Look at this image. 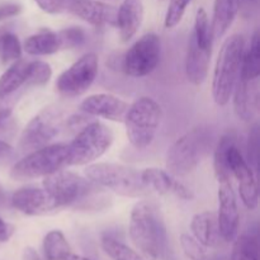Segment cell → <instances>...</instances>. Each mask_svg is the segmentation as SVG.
Listing matches in <instances>:
<instances>
[{
	"label": "cell",
	"mask_w": 260,
	"mask_h": 260,
	"mask_svg": "<svg viewBox=\"0 0 260 260\" xmlns=\"http://www.w3.org/2000/svg\"><path fill=\"white\" fill-rule=\"evenodd\" d=\"M132 243L150 260H175L161 213L149 201L134 206L129 217Z\"/></svg>",
	"instance_id": "6da1fadb"
},
{
	"label": "cell",
	"mask_w": 260,
	"mask_h": 260,
	"mask_svg": "<svg viewBox=\"0 0 260 260\" xmlns=\"http://www.w3.org/2000/svg\"><path fill=\"white\" fill-rule=\"evenodd\" d=\"M215 144V132L208 126L190 129L177 140L167 152V169L174 177L188 175L205 160Z\"/></svg>",
	"instance_id": "7a4b0ae2"
},
{
	"label": "cell",
	"mask_w": 260,
	"mask_h": 260,
	"mask_svg": "<svg viewBox=\"0 0 260 260\" xmlns=\"http://www.w3.org/2000/svg\"><path fill=\"white\" fill-rule=\"evenodd\" d=\"M244 51L245 41L241 35H231L221 46L212 78V96L217 106H226L233 96L240 76Z\"/></svg>",
	"instance_id": "3957f363"
},
{
	"label": "cell",
	"mask_w": 260,
	"mask_h": 260,
	"mask_svg": "<svg viewBox=\"0 0 260 260\" xmlns=\"http://www.w3.org/2000/svg\"><path fill=\"white\" fill-rule=\"evenodd\" d=\"M162 119V109L155 99L141 96L128 106L124 124L129 144L137 150H145L156 137Z\"/></svg>",
	"instance_id": "277c9868"
},
{
	"label": "cell",
	"mask_w": 260,
	"mask_h": 260,
	"mask_svg": "<svg viewBox=\"0 0 260 260\" xmlns=\"http://www.w3.org/2000/svg\"><path fill=\"white\" fill-rule=\"evenodd\" d=\"M85 177L99 187L124 197L139 198L147 193V188L142 183L141 173L123 164L93 162L86 167Z\"/></svg>",
	"instance_id": "5b68a950"
},
{
	"label": "cell",
	"mask_w": 260,
	"mask_h": 260,
	"mask_svg": "<svg viewBox=\"0 0 260 260\" xmlns=\"http://www.w3.org/2000/svg\"><path fill=\"white\" fill-rule=\"evenodd\" d=\"M69 167L68 144H50L33 150L18 160L10 169V178L17 182L45 178Z\"/></svg>",
	"instance_id": "8992f818"
},
{
	"label": "cell",
	"mask_w": 260,
	"mask_h": 260,
	"mask_svg": "<svg viewBox=\"0 0 260 260\" xmlns=\"http://www.w3.org/2000/svg\"><path fill=\"white\" fill-rule=\"evenodd\" d=\"M113 144L111 128L102 122H88L75 139L68 144L69 165L91 164L103 156Z\"/></svg>",
	"instance_id": "52a82bcc"
},
{
	"label": "cell",
	"mask_w": 260,
	"mask_h": 260,
	"mask_svg": "<svg viewBox=\"0 0 260 260\" xmlns=\"http://www.w3.org/2000/svg\"><path fill=\"white\" fill-rule=\"evenodd\" d=\"M98 187L88 178L63 169L43 178V189L56 201L60 208L83 202L95 190H99Z\"/></svg>",
	"instance_id": "ba28073f"
},
{
	"label": "cell",
	"mask_w": 260,
	"mask_h": 260,
	"mask_svg": "<svg viewBox=\"0 0 260 260\" xmlns=\"http://www.w3.org/2000/svg\"><path fill=\"white\" fill-rule=\"evenodd\" d=\"M63 123V112L58 107H46L36 114L23 129L19 146L23 151H33L51 144L60 134Z\"/></svg>",
	"instance_id": "9c48e42d"
},
{
	"label": "cell",
	"mask_w": 260,
	"mask_h": 260,
	"mask_svg": "<svg viewBox=\"0 0 260 260\" xmlns=\"http://www.w3.org/2000/svg\"><path fill=\"white\" fill-rule=\"evenodd\" d=\"M161 57V40L155 33L140 37L123 57V71L131 78H144L157 68Z\"/></svg>",
	"instance_id": "30bf717a"
},
{
	"label": "cell",
	"mask_w": 260,
	"mask_h": 260,
	"mask_svg": "<svg viewBox=\"0 0 260 260\" xmlns=\"http://www.w3.org/2000/svg\"><path fill=\"white\" fill-rule=\"evenodd\" d=\"M98 71V55L94 52L85 53L58 76L56 81V89L61 95L66 98L81 95L94 83Z\"/></svg>",
	"instance_id": "8fae6325"
},
{
	"label": "cell",
	"mask_w": 260,
	"mask_h": 260,
	"mask_svg": "<svg viewBox=\"0 0 260 260\" xmlns=\"http://www.w3.org/2000/svg\"><path fill=\"white\" fill-rule=\"evenodd\" d=\"M226 164L230 170L231 177L238 180L239 193H240L244 206L250 211L255 210L258 207L259 201L255 172L249 165L248 160L244 157L243 152L238 147V142L229 147L228 154H226Z\"/></svg>",
	"instance_id": "7c38bea8"
},
{
	"label": "cell",
	"mask_w": 260,
	"mask_h": 260,
	"mask_svg": "<svg viewBox=\"0 0 260 260\" xmlns=\"http://www.w3.org/2000/svg\"><path fill=\"white\" fill-rule=\"evenodd\" d=\"M217 222L220 236L225 241H234L239 233L240 212H239L238 198L234 190L231 180L220 182L218 187V212Z\"/></svg>",
	"instance_id": "4fadbf2b"
},
{
	"label": "cell",
	"mask_w": 260,
	"mask_h": 260,
	"mask_svg": "<svg viewBox=\"0 0 260 260\" xmlns=\"http://www.w3.org/2000/svg\"><path fill=\"white\" fill-rule=\"evenodd\" d=\"M12 205L15 210L27 216L50 215L60 208L43 188L36 187H24L15 190L12 196Z\"/></svg>",
	"instance_id": "5bb4252c"
},
{
	"label": "cell",
	"mask_w": 260,
	"mask_h": 260,
	"mask_svg": "<svg viewBox=\"0 0 260 260\" xmlns=\"http://www.w3.org/2000/svg\"><path fill=\"white\" fill-rule=\"evenodd\" d=\"M81 112L88 116L101 117L113 122H123L128 104L113 94H93L84 99L80 104Z\"/></svg>",
	"instance_id": "9a60e30c"
},
{
	"label": "cell",
	"mask_w": 260,
	"mask_h": 260,
	"mask_svg": "<svg viewBox=\"0 0 260 260\" xmlns=\"http://www.w3.org/2000/svg\"><path fill=\"white\" fill-rule=\"evenodd\" d=\"M141 179L147 190H155L159 194H174L183 201L194 198L192 190L167 170L159 168H147L141 172Z\"/></svg>",
	"instance_id": "2e32d148"
},
{
	"label": "cell",
	"mask_w": 260,
	"mask_h": 260,
	"mask_svg": "<svg viewBox=\"0 0 260 260\" xmlns=\"http://www.w3.org/2000/svg\"><path fill=\"white\" fill-rule=\"evenodd\" d=\"M68 10L94 27L116 25L117 23V8L96 0H73Z\"/></svg>",
	"instance_id": "e0dca14e"
},
{
	"label": "cell",
	"mask_w": 260,
	"mask_h": 260,
	"mask_svg": "<svg viewBox=\"0 0 260 260\" xmlns=\"http://www.w3.org/2000/svg\"><path fill=\"white\" fill-rule=\"evenodd\" d=\"M234 95V109L241 121L250 122L259 109V85L256 80H249L239 76Z\"/></svg>",
	"instance_id": "ac0fdd59"
},
{
	"label": "cell",
	"mask_w": 260,
	"mask_h": 260,
	"mask_svg": "<svg viewBox=\"0 0 260 260\" xmlns=\"http://www.w3.org/2000/svg\"><path fill=\"white\" fill-rule=\"evenodd\" d=\"M212 48L201 47L194 38L189 36L187 56H185V74L193 85L205 83L210 69Z\"/></svg>",
	"instance_id": "d6986e66"
},
{
	"label": "cell",
	"mask_w": 260,
	"mask_h": 260,
	"mask_svg": "<svg viewBox=\"0 0 260 260\" xmlns=\"http://www.w3.org/2000/svg\"><path fill=\"white\" fill-rule=\"evenodd\" d=\"M144 19L142 0H123L117 9L116 27L119 29V37L123 42H128L141 27Z\"/></svg>",
	"instance_id": "ffe728a7"
},
{
	"label": "cell",
	"mask_w": 260,
	"mask_h": 260,
	"mask_svg": "<svg viewBox=\"0 0 260 260\" xmlns=\"http://www.w3.org/2000/svg\"><path fill=\"white\" fill-rule=\"evenodd\" d=\"M193 238L203 246V248H213L220 240L218 231L217 215L212 211H203L196 213L190 222Z\"/></svg>",
	"instance_id": "44dd1931"
},
{
	"label": "cell",
	"mask_w": 260,
	"mask_h": 260,
	"mask_svg": "<svg viewBox=\"0 0 260 260\" xmlns=\"http://www.w3.org/2000/svg\"><path fill=\"white\" fill-rule=\"evenodd\" d=\"M241 0H215L212 17L213 38H222L240 10Z\"/></svg>",
	"instance_id": "7402d4cb"
},
{
	"label": "cell",
	"mask_w": 260,
	"mask_h": 260,
	"mask_svg": "<svg viewBox=\"0 0 260 260\" xmlns=\"http://www.w3.org/2000/svg\"><path fill=\"white\" fill-rule=\"evenodd\" d=\"M25 52L32 56H46L56 53L61 50L58 35L47 28H42L24 41Z\"/></svg>",
	"instance_id": "603a6c76"
},
{
	"label": "cell",
	"mask_w": 260,
	"mask_h": 260,
	"mask_svg": "<svg viewBox=\"0 0 260 260\" xmlns=\"http://www.w3.org/2000/svg\"><path fill=\"white\" fill-rule=\"evenodd\" d=\"M28 73V62L24 60H17L10 65L0 76V99L10 95L18 89L25 85Z\"/></svg>",
	"instance_id": "cb8c5ba5"
},
{
	"label": "cell",
	"mask_w": 260,
	"mask_h": 260,
	"mask_svg": "<svg viewBox=\"0 0 260 260\" xmlns=\"http://www.w3.org/2000/svg\"><path fill=\"white\" fill-rule=\"evenodd\" d=\"M235 142H238L236 135L234 132H228L222 135L216 144L215 152H213V169H215V175L218 183L228 182L231 179V173L226 164V154H228L229 147Z\"/></svg>",
	"instance_id": "d4e9b609"
},
{
	"label": "cell",
	"mask_w": 260,
	"mask_h": 260,
	"mask_svg": "<svg viewBox=\"0 0 260 260\" xmlns=\"http://www.w3.org/2000/svg\"><path fill=\"white\" fill-rule=\"evenodd\" d=\"M260 76V37L259 30H255L251 37L250 45L244 51L243 62H241L240 78L256 80Z\"/></svg>",
	"instance_id": "484cf974"
},
{
	"label": "cell",
	"mask_w": 260,
	"mask_h": 260,
	"mask_svg": "<svg viewBox=\"0 0 260 260\" xmlns=\"http://www.w3.org/2000/svg\"><path fill=\"white\" fill-rule=\"evenodd\" d=\"M43 253L46 260H65L71 254V248L60 230H52L43 239Z\"/></svg>",
	"instance_id": "4316f807"
},
{
	"label": "cell",
	"mask_w": 260,
	"mask_h": 260,
	"mask_svg": "<svg viewBox=\"0 0 260 260\" xmlns=\"http://www.w3.org/2000/svg\"><path fill=\"white\" fill-rule=\"evenodd\" d=\"M230 260H258V239L251 234L236 236Z\"/></svg>",
	"instance_id": "83f0119b"
},
{
	"label": "cell",
	"mask_w": 260,
	"mask_h": 260,
	"mask_svg": "<svg viewBox=\"0 0 260 260\" xmlns=\"http://www.w3.org/2000/svg\"><path fill=\"white\" fill-rule=\"evenodd\" d=\"M102 248L112 260H146L134 249L111 236L102 239Z\"/></svg>",
	"instance_id": "f1b7e54d"
},
{
	"label": "cell",
	"mask_w": 260,
	"mask_h": 260,
	"mask_svg": "<svg viewBox=\"0 0 260 260\" xmlns=\"http://www.w3.org/2000/svg\"><path fill=\"white\" fill-rule=\"evenodd\" d=\"M196 42L205 48H212L213 45V33L212 28L210 25V20H208V15L203 8H200L197 10L194 19V28L193 32L190 33Z\"/></svg>",
	"instance_id": "f546056e"
},
{
	"label": "cell",
	"mask_w": 260,
	"mask_h": 260,
	"mask_svg": "<svg viewBox=\"0 0 260 260\" xmlns=\"http://www.w3.org/2000/svg\"><path fill=\"white\" fill-rule=\"evenodd\" d=\"M52 76V69L50 63L45 61H32L28 62V73L25 86L32 88V86H43L50 81Z\"/></svg>",
	"instance_id": "4dcf8cb0"
},
{
	"label": "cell",
	"mask_w": 260,
	"mask_h": 260,
	"mask_svg": "<svg viewBox=\"0 0 260 260\" xmlns=\"http://www.w3.org/2000/svg\"><path fill=\"white\" fill-rule=\"evenodd\" d=\"M22 56V45L14 33L8 30L3 37L2 47H0V57L3 62H14Z\"/></svg>",
	"instance_id": "1f68e13d"
},
{
	"label": "cell",
	"mask_w": 260,
	"mask_h": 260,
	"mask_svg": "<svg viewBox=\"0 0 260 260\" xmlns=\"http://www.w3.org/2000/svg\"><path fill=\"white\" fill-rule=\"evenodd\" d=\"M60 38L61 50H70V48L80 47L85 43L86 33L81 27H69L57 32Z\"/></svg>",
	"instance_id": "d6a6232c"
},
{
	"label": "cell",
	"mask_w": 260,
	"mask_h": 260,
	"mask_svg": "<svg viewBox=\"0 0 260 260\" xmlns=\"http://www.w3.org/2000/svg\"><path fill=\"white\" fill-rule=\"evenodd\" d=\"M192 0H169L167 14H165L164 24L167 28H174L180 23V20L184 17V13L187 10L188 5Z\"/></svg>",
	"instance_id": "836d02e7"
},
{
	"label": "cell",
	"mask_w": 260,
	"mask_h": 260,
	"mask_svg": "<svg viewBox=\"0 0 260 260\" xmlns=\"http://www.w3.org/2000/svg\"><path fill=\"white\" fill-rule=\"evenodd\" d=\"M180 244H182L183 251H184V254L189 259L200 260L201 258H203V256L206 255L203 246L201 245L193 236L183 234V235L180 236Z\"/></svg>",
	"instance_id": "e575fe53"
},
{
	"label": "cell",
	"mask_w": 260,
	"mask_h": 260,
	"mask_svg": "<svg viewBox=\"0 0 260 260\" xmlns=\"http://www.w3.org/2000/svg\"><path fill=\"white\" fill-rule=\"evenodd\" d=\"M259 126L254 124L250 129L248 139V155H249V165L254 169V172L258 170L259 161Z\"/></svg>",
	"instance_id": "d590c367"
},
{
	"label": "cell",
	"mask_w": 260,
	"mask_h": 260,
	"mask_svg": "<svg viewBox=\"0 0 260 260\" xmlns=\"http://www.w3.org/2000/svg\"><path fill=\"white\" fill-rule=\"evenodd\" d=\"M36 4L48 14H58L66 10L65 0H35Z\"/></svg>",
	"instance_id": "8d00e7d4"
},
{
	"label": "cell",
	"mask_w": 260,
	"mask_h": 260,
	"mask_svg": "<svg viewBox=\"0 0 260 260\" xmlns=\"http://www.w3.org/2000/svg\"><path fill=\"white\" fill-rule=\"evenodd\" d=\"M15 156V150L12 145L0 140V167L5 164H9Z\"/></svg>",
	"instance_id": "74e56055"
},
{
	"label": "cell",
	"mask_w": 260,
	"mask_h": 260,
	"mask_svg": "<svg viewBox=\"0 0 260 260\" xmlns=\"http://www.w3.org/2000/svg\"><path fill=\"white\" fill-rule=\"evenodd\" d=\"M22 10V5L17 3H8V4L0 5V20L8 19L18 15Z\"/></svg>",
	"instance_id": "f35d334b"
},
{
	"label": "cell",
	"mask_w": 260,
	"mask_h": 260,
	"mask_svg": "<svg viewBox=\"0 0 260 260\" xmlns=\"http://www.w3.org/2000/svg\"><path fill=\"white\" fill-rule=\"evenodd\" d=\"M13 234H14V226L5 222V221L0 217V243H7V241L12 238Z\"/></svg>",
	"instance_id": "ab89813d"
},
{
	"label": "cell",
	"mask_w": 260,
	"mask_h": 260,
	"mask_svg": "<svg viewBox=\"0 0 260 260\" xmlns=\"http://www.w3.org/2000/svg\"><path fill=\"white\" fill-rule=\"evenodd\" d=\"M12 119V111L9 108H0V128L7 126Z\"/></svg>",
	"instance_id": "60d3db41"
},
{
	"label": "cell",
	"mask_w": 260,
	"mask_h": 260,
	"mask_svg": "<svg viewBox=\"0 0 260 260\" xmlns=\"http://www.w3.org/2000/svg\"><path fill=\"white\" fill-rule=\"evenodd\" d=\"M23 260H41L37 251L30 246H27L23 251Z\"/></svg>",
	"instance_id": "b9f144b4"
},
{
	"label": "cell",
	"mask_w": 260,
	"mask_h": 260,
	"mask_svg": "<svg viewBox=\"0 0 260 260\" xmlns=\"http://www.w3.org/2000/svg\"><path fill=\"white\" fill-rule=\"evenodd\" d=\"M200 260H226V258L225 256H222V255H207V254H206L205 256H203V258H201Z\"/></svg>",
	"instance_id": "7bdbcfd3"
},
{
	"label": "cell",
	"mask_w": 260,
	"mask_h": 260,
	"mask_svg": "<svg viewBox=\"0 0 260 260\" xmlns=\"http://www.w3.org/2000/svg\"><path fill=\"white\" fill-rule=\"evenodd\" d=\"M65 260H91L89 258H85V256H80V255H75V254L71 253L70 255H68L65 258Z\"/></svg>",
	"instance_id": "ee69618b"
},
{
	"label": "cell",
	"mask_w": 260,
	"mask_h": 260,
	"mask_svg": "<svg viewBox=\"0 0 260 260\" xmlns=\"http://www.w3.org/2000/svg\"><path fill=\"white\" fill-rule=\"evenodd\" d=\"M8 30H9V29H8L7 27H2V28H0V47H2L3 37H4V35L8 32Z\"/></svg>",
	"instance_id": "f6af8a7d"
}]
</instances>
